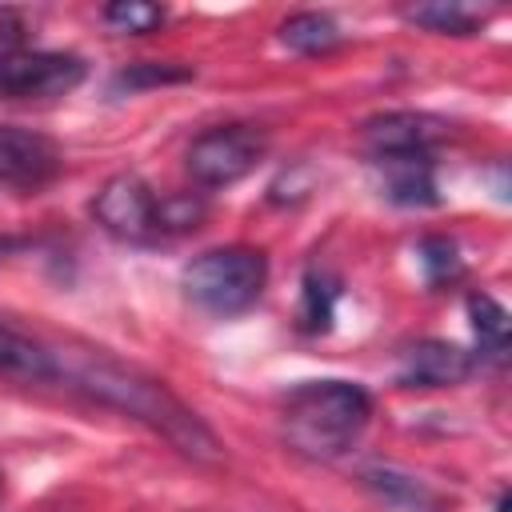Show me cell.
<instances>
[{
	"label": "cell",
	"instance_id": "obj_2",
	"mask_svg": "<svg viewBox=\"0 0 512 512\" xmlns=\"http://www.w3.org/2000/svg\"><path fill=\"white\" fill-rule=\"evenodd\" d=\"M372 416V396L352 380H308L284 396V440L312 456L332 460L352 448Z\"/></svg>",
	"mask_w": 512,
	"mask_h": 512
},
{
	"label": "cell",
	"instance_id": "obj_8",
	"mask_svg": "<svg viewBox=\"0 0 512 512\" xmlns=\"http://www.w3.org/2000/svg\"><path fill=\"white\" fill-rule=\"evenodd\" d=\"M364 136L376 160L380 156H428L448 136V124L428 112H384L364 124Z\"/></svg>",
	"mask_w": 512,
	"mask_h": 512
},
{
	"label": "cell",
	"instance_id": "obj_21",
	"mask_svg": "<svg viewBox=\"0 0 512 512\" xmlns=\"http://www.w3.org/2000/svg\"><path fill=\"white\" fill-rule=\"evenodd\" d=\"M508 504H512V500H508V492H500V500H496V512H508Z\"/></svg>",
	"mask_w": 512,
	"mask_h": 512
},
{
	"label": "cell",
	"instance_id": "obj_7",
	"mask_svg": "<svg viewBox=\"0 0 512 512\" xmlns=\"http://www.w3.org/2000/svg\"><path fill=\"white\" fill-rule=\"evenodd\" d=\"M60 172V152L48 136L0 124V188L36 192Z\"/></svg>",
	"mask_w": 512,
	"mask_h": 512
},
{
	"label": "cell",
	"instance_id": "obj_10",
	"mask_svg": "<svg viewBox=\"0 0 512 512\" xmlns=\"http://www.w3.org/2000/svg\"><path fill=\"white\" fill-rule=\"evenodd\" d=\"M0 376L8 380H56V352L20 328L0 324Z\"/></svg>",
	"mask_w": 512,
	"mask_h": 512
},
{
	"label": "cell",
	"instance_id": "obj_13",
	"mask_svg": "<svg viewBox=\"0 0 512 512\" xmlns=\"http://www.w3.org/2000/svg\"><path fill=\"white\" fill-rule=\"evenodd\" d=\"M468 320H472V332L480 340V352L488 360H504L508 356V312L492 296L472 292L468 296Z\"/></svg>",
	"mask_w": 512,
	"mask_h": 512
},
{
	"label": "cell",
	"instance_id": "obj_9",
	"mask_svg": "<svg viewBox=\"0 0 512 512\" xmlns=\"http://www.w3.org/2000/svg\"><path fill=\"white\" fill-rule=\"evenodd\" d=\"M476 368V356L448 340H416L396 368V380L404 388H452L464 384Z\"/></svg>",
	"mask_w": 512,
	"mask_h": 512
},
{
	"label": "cell",
	"instance_id": "obj_6",
	"mask_svg": "<svg viewBox=\"0 0 512 512\" xmlns=\"http://www.w3.org/2000/svg\"><path fill=\"white\" fill-rule=\"evenodd\" d=\"M92 212L104 224V232H112L120 240L144 244V240H156L160 236V196L140 176H132V172L112 176L96 192Z\"/></svg>",
	"mask_w": 512,
	"mask_h": 512
},
{
	"label": "cell",
	"instance_id": "obj_5",
	"mask_svg": "<svg viewBox=\"0 0 512 512\" xmlns=\"http://www.w3.org/2000/svg\"><path fill=\"white\" fill-rule=\"evenodd\" d=\"M84 80V60L68 52H28L8 48L0 52V96L12 100H40L64 96Z\"/></svg>",
	"mask_w": 512,
	"mask_h": 512
},
{
	"label": "cell",
	"instance_id": "obj_19",
	"mask_svg": "<svg viewBox=\"0 0 512 512\" xmlns=\"http://www.w3.org/2000/svg\"><path fill=\"white\" fill-rule=\"evenodd\" d=\"M188 76H192V68L152 64V60H144V64L124 68V72L116 76V84H120V88H152V84H176V80H188Z\"/></svg>",
	"mask_w": 512,
	"mask_h": 512
},
{
	"label": "cell",
	"instance_id": "obj_11",
	"mask_svg": "<svg viewBox=\"0 0 512 512\" xmlns=\"http://www.w3.org/2000/svg\"><path fill=\"white\" fill-rule=\"evenodd\" d=\"M384 168V188L396 204H436V180H432V160L428 156H380Z\"/></svg>",
	"mask_w": 512,
	"mask_h": 512
},
{
	"label": "cell",
	"instance_id": "obj_1",
	"mask_svg": "<svg viewBox=\"0 0 512 512\" xmlns=\"http://www.w3.org/2000/svg\"><path fill=\"white\" fill-rule=\"evenodd\" d=\"M56 380H68L72 388L88 392L92 400L144 420L168 444H176L180 452H188L196 460L220 456L216 436L208 432V424L188 404H180L160 380H152V376H144V372L104 356V352H64V360L56 356Z\"/></svg>",
	"mask_w": 512,
	"mask_h": 512
},
{
	"label": "cell",
	"instance_id": "obj_17",
	"mask_svg": "<svg viewBox=\"0 0 512 512\" xmlns=\"http://www.w3.org/2000/svg\"><path fill=\"white\" fill-rule=\"evenodd\" d=\"M416 256H420V268H424V280H428V284H444V280H456V276H460L456 244L444 240V236H428V240H420Z\"/></svg>",
	"mask_w": 512,
	"mask_h": 512
},
{
	"label": "cell",
	"instance_id": "obj_15",
	"mask_svg": "<svg viewBox=\"0 0 512 512\" xmlns=\"http://www.w3.org/2000/svg\"><path fill=\"white\" fill-rule=\"evenodd\" d=\"M336 296H340L336 280H332L328 272H316V268H312V272L304 276V292H300V312H296L300 328H304V332H328L332 312H336Z\"/></svg>",
	"mask_w": 512,
	"mask_h": 512
},
{
	"label": "cell",
	"instance_id": "obj_14",
	"mask_svg": "<svg viewBox=\"0 0 512 512\" xmlns=\"http://www.w3.org/2000/svg\"><path fill=\"white\" fill-rule=\"evenodd\" d=\"M412 24L428 28V32H444V36H472L484 24V12L468 8V4H448V0H432V4H416L404 12Z\"/></svg>",
	"mask_w": 512,
	"mask_h": 512
},
{
	"label": "cell",
	"instance_id": "obj_20",
	"mask_svg": "<svg viewBox=\"0 0 512 512\" xmlns=\"http://www.w3.org/2000/svg\"><path fill=\"white\" fill-rule=\"evenodd\" d=\"M368 484L380 488L388 500H404V504H424V500H428V492H424L416 480L396 476L392 468H372V472H368Z\"/></svg>",
	"mask_w": 512,
	"mask_h": 512
},
{
	"label": "cell",
	"instance_id": "obj_4",
	"mask_svg": "<svg viewBox=\"0 0 512 512\" xmlns=\"http://www.w3.org/2000/svg\"><path fill=\"white\" fill-rule=\"evenodd\" d=\"M268 152V136L252 124L208 128L188 148V172L200 188H228L244 180Z\"/></svg>",
	"mask_w": 512,
	"mask_h": 512
},
{
	"label": "cell",
	"instance_id": "obj_12",
	"mask_svg": "<svg viewBox=\"0 0 512 512\" xmlns=\"http://www.w3.org/2000/svg\"><path fill=\"white\" fill-rule=\"evenodd\" d=\"M280 40L288 48H296V52L316 56V52H332L340 44V28L324 12H296V16H288L280 24Z\"/></svg>",
	"mask_w": 512,
	"mask_h": 512
},
{
	"label": "cell",
	"instance_id": "obj_18",
	"mask_svg": "<svg viewBox=\"0 0 512 512\" xmlns=\"http://www.w3.org/2000/svg\"><path fill=\"white\" fill-rule=\"evenodd\" d=\"M208 204L200 196H160V236L164 232H188L204 220Z\"/></svg>",
	"mask_w": 512,
	"mask_h": 512
},
{
	"label": "cell",
	"instance_id": "obj_22",
	"mask_svg": "<svg viewBox=\"0 0 512 512\" xmlns=\"http://www.w3.org/2000/svg\"><path fill=\"white\" fill-rule=\"evenodd\" d=\"M0 492H4V484H0Z\"/></svg>",
	"mask_w": 512,
	"mask_h": 512
},
{
	"label": "cell",
	"instance_id": "obj_3",
	"mask_svg": "<svg viewBox=\"0 0 512 512\" xmlns=\"http://www.w3.org/2000/svg\"><path fill=\"white\" fill-rule=\"evenodd\" d=\"M264 280H268L264 252L260 248H244V244L200 252L180 272L184 296L196 308L212 312V316H236V312L252 308L260 300V292H264Z\"/></svg>",
	"mask_w": 512,
	"mask_h": 512
},
{
	"label": "cell",
	"instance_id": "obj_16",
	"mask_svg": "<svg viewBox=\"0 0 512 512\" xmlns=\"http://www.w3.org/2000/svg\"><path fill=\"white\" fill-rule=\"evenodd\" d=\"M104 20L116 28V32H132V36H144L152 28L164 24V8L160 4H148V0H116L104 8Z\"/></svg>",
	"mask_w": 512,
	"mask_h": 512
}]
</instances>
